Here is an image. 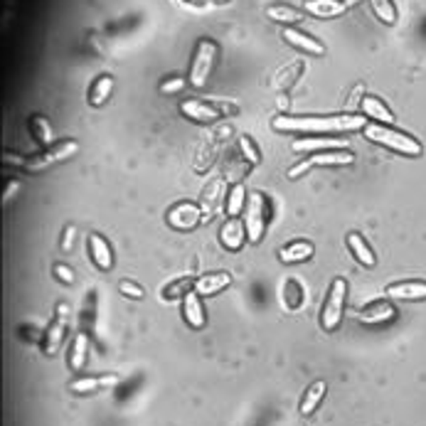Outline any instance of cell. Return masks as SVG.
<instances>
[{
  "mask_svg": "<svg viewBox=\"0 0 426 426\" xmlns=\"http://www.w3.org/2000/svg\"><path fill=\"white\" fill-rule=\"evenodd\" d=\"M274 131L284 133H350L363 131L367 116L340 114V116H276L272 121Z\"/></svg>",
  "mask_w": 426,
  "mask_h": 426,
  "instance_id": "6da1fadb",
  "label": "cell"
},
{
  "mask_svg": "<svg viewBox=\"0 0 426 426\" xmlns=\"http://www.w3.org/2000/svg\"><path fill=\"white\" fill-rule=\"evenodd\" d=\"M365 138L377 145H384V148L394 150V153L399 155H409V158H417V155L424 153V145L417 141L414 136H409V133L404 131H397V128L392 126H384V123H367V126L363 128Z\"/></svg>",
  "mask_w": 426,
  "mask_h": 426,
  "instance_id": "7a4b0ae2",
  "label": "cell"
},
{
  "mask_svg": "<svg viewBox=\"0 0 426 426\" xmlns=\"http://www.w3.org/2000/svg\"><path fill=\"white\" fill-rule=\"evenodd\" d=\"M217 54H219V47L214 39L209 37H202L197 42L193 52V62H190V74H188V82L190 87L195 89H202L209 79V72H212L214 62H217Z\"/></svg>",
  "mask_w": 426,
  "mask_h": 426,
  "instance_id": "3957f363",
  "label": "cell"
},
{
  "mask_svg": "<svg viewBox=\"0 0 426 426\" xmlns=\"http://www.w3.org/2000/svg\"><path fill=\"white\" fill-rule=\"evenodd\" d=\"M345 296H348V281L343 276L333 279L328 291V298L323 303V310H320V328L325 333H333L335 328L343 320V310H345Z\"/></svg>",
  "mask_w": 426,
  "mask_h": 426,
  "instance_id": "277c9868",
  "label": "cell"
},
{
  "mask_svg": "<svg viewBox=\"0 0 426 426\" xmlns=\"http://www.w3.org/2000/svg\"><path fill=\"white\" fill-rule=\"evenodd\" d=\"M234 111H237L234 104H209V102H202V99H185V102L180 104V114L195 123H212L217 121L219 116H224V114H234Z\"/></svg>",
  "mask_w": 426,
  "mask_h": 426,
  "instance_id": "5b68a950",
  "label": "cell"
},
{
  "mask_svg": "<svg viewBox=\"0 0 426 426\" xmlns=\"http://www.w3.org/2000/svg\"><path fill=\"white\" fill-rule=\"evenodd\" d=\"M77 150H79V141H74V138L52 143L47 150H44V153L28 158V163H25V170H28V173H42V170H47L49 165L62 163V160H67V158H72V155H77Z\"/></svg>",
  "mask_w": 426,
  "mask_h": 426,
  "instance_id": "8992f818",
  "label": "cell"
},
{
  "mask_svg": "<svg viewBox=\"0 0 426 426\" xmlns=\"http://www.w3.org/2000/svg\"><path fill=\"white\" fill-rule=\"evenodd\" d=\"M244 227H247L249 242H262L264 229H267V200L262 193H249V202L244 209Z\"/></svg>",
  "mask_w": 426,
  "mask_h": 426,
  "instance_id": "52a82bcc",
  "label": "cell"
},
{
  "mask_svg": "<svg viewBox=\"0 0 426 426\" xmlns=\"http://www.w3.org/2000/svg\"><path fill=\"white\" fill-rule=\"evenodd\" d=\"M69 313H72L69 303H57L52 323L47 325V330H44V335H42V348L47 355H54L59 348H62L64 338H67V330H69Z\"/></svg>",
  "mask_w": 426,
  "mask_h": 426,
  "instance_id": "ba28073f",
  "label": "cell"
},
{
  "mask_svg": "<svg viewBox=\"0 0 426 426\" xmlns=\"http://www.w3.org/2000/svg\"><path fill=\"white\" fill-rule=\"evenodd\" d=\"M200 219H202V209L195 202H178L165 214V222H168L175 232H190V229L197 227Z\"/></svg>",
  "mask_w": 426,
  "mask_h": 426,
  "instance_id": "9c48e42d",
  "label": "cell"
},
{
  "mask_svg": "<svg viewBox=\"0 0 426 426\" xmlns=\"http://www.w3.org/2000/svg\"><path fill=\"white\" fill-rule=\"evenodd\" d=\"M281 37L291 44V47L300 49V52H305V54H313V57H323L325 54V44L318 42L313 35L303 32V30H298V28H284Z\"/></svg>",
  "mask_w": 426,
  "mask_h": 426,
  "instance_id": "30bf717a",
  "label": "cell"
},
{
  "mask_svg": "<svg viewBox=\"0 0 426 426\" xmlns=\"http://www.w3.org/2000/svg\"><path fill=\"white\" fill-rule=\"evenodd\" d=\"M244 242H249L244 222H239V217H229L219 229V244L224 249H229V252H239L244 247Z\"/></svg>",
  "mask_w": 426,
  "mask_h": 426,
  "instance_id": "8fae6325",
  "label": "cell"
},
{
  "mask_svg": "<svg viewBox=\"0 0 426 426\" xmlns=\"http://www.w3.org/2000/svg\"><path fill=\"white\" fill-rule=\"evenodd\" d=\"M387 298L392 300H426V281L412 279V281H397L384 288Z\"/></svg>",
  "mask_w": 426,
  "mask_h": 426,
  "instance_id": "7c38bea8",
  "label": "cell"
},
{
  "mask_svg": "<svg viewBox=\"0 0 426 426\" xmlns=\"http://www.w3.org/2000/svg\"><path fill=\"white\" fill-rule=\"evenodd\" d=\"M183 318H185V323H188L193 330L205 328V323H207V315H205L202 298H200V293H197L195 288L190 291V293L183 296Z\"/></svg>",
  "mask_w": 426,
  "mask_h": 426,
  "instance_id": "4fadbf2b",
  "label": "cell"
},
{
  "mask_svg": "<svg viewBox=\"0 0 426 426\" xmlns=\"http://www.w3.org/2000/svg\"><path fill=\"white\" fill-rule=\"evenodd\" d=\"M89 257L99 272H111L114 269V252L111 244L102 234H89Z\"/></svg>",
  "mask_w": 426,
  "mask_h": 426,
  "instance_id": "5bb4252c",
  "label": "cell"
},
{
  "mask_svg": "<svg viewBox=\"0 0 426 426\" xmlns=\"http://www.w3.org/2000/svg\"><path fill=\"white\" fill-rule=\"evenodd\" d=\"M310 168H343V165L355 163V153L348 148L338 150H323V153H315L308 158Z\"/></svg>",
  "mask_w": 426,
  "mask_h": 426,
  "instance_id": "9a60e30c",
  "label": "cell"
},
{
  "mask_svg": "<svg viewBox=\"0 0 426 426\" xmlns=\"http://www.w3.org/2000/svg\"><path fill=\"white\" fill-rule=\"evenodd\" d=\"M232 286V274L229 272H214V274H202L195 279V291L200 296H217L224 288Z\"/></svg>",
  "mask_w": 426,
  "mask_h": 426,
  "instance_id": "2e32d148",
  "label": "cell"
},
{
  "mask_svg": "<svg viewBox=\"0 0 426 426\" xmlns=\"http://www.w3.org/2000/svg\"><path fill=\"white\" fill-rule=\"evenodd\" d=\"M348 145V138H320V136H308L293 141L296 153H323V150H338Z\"/></svg>",
  "mask_w": 426,
  "mask_h": 426,
  "instance_id": "e0dca14e",
  "label": "cell"
},
{
  "mask_svg": "<svg viewBox=\"0 0 426 426\" xmlns=\"http://www.w3.org/2000/svg\"><path fill=\"white\" fill-rule=\"evenodd\" d=\"M394 305L389 300H375V303L365 305L363 310L358 313V320L365 325H379V323H387V320L394 318Z\"/></svg>",
  "mask_w": 426,
  "mask_h": 426,
  "instance_id": "ac0fdd59",
  "label": "cell"
},
{
  "mask_svg": "<svg viewBox=\"0 0 426 426\" xmlns=\"http://www.w3.org/2000/svg\"><path fill=\"white\" fill-rule=\"evenodd\" d=\"M360 111H363V116L372 118L375 123H384V126L394 123V114L389 111V107L379 97H365L360 102Z\"/></svg>",
  "mask_w": 426,
  "mask_h": 426,
  "instance_id": "d6986e66",
  "label": "cell"
},
{
  "mask_svg": "<svg viewBox=\"0 0 426 426\" xmlns=\"http://www.w3.org/2000/svg\"><path fill=\"white\" fill-rule=\"evenodd\" d=\"M345 242H348L350 254H353L358 264H363V267H367V269H372L375 264H377V257H375L372 247L365 242V237L360 232H350L348 237H345Z\"/></svg>",
  "mask_w": 426,
  "mask_h": 426,
  "instance_id": "ffe728a7",
  "label": "cell"
},
{
  "mask_svg": "<svg viewBox=\"0 0 426 426\" xmlns=\"http://www.w3.org/2000/svg\"><path fill=\"white\" fill-rule=\"evenodd\" d=\"M118 384V377L116 375H97V377H79L74 382H69V392L74 394H92L97 389H107V387H114Z\"/></svg>",
  "mask_w": 426,
  "mask_h": 426,
  "instance_id": "44dd1931",
  "label": "cell"
},
{
  "mask_svg": "<svg viewBox=\"0 0 426 426\" xmlns=\"http://www.w3.org/2000/svg\"><path fill=\"white\" fill-rule=\"evenodd\" d=\"M303 10L313 18H340L348 5L345 0H303Z\"/></svg>",
  "mask_w": 426,
  "mask_h": 426,
  "instance_id": "7402d4cb",
  "label": "cell"
},
{
  "mask_svg": "<svg viewBox=\"0 0 426 426\" xmlns=\"http://www.w3.org/2000/svg\"><path fill=\"white\" fill-rule=\"evenodd\" d=\"M313 254H315L313 244L305 242V239H296V242L286 244L281 252H279V259H281V264H300L313 259Z\"/></svg>",
  "mask_w": 426,
  "mask_h": 426,
  "instance_id": "603a6c76",
  "label": "cell"
},
{
  "mask_svg": "<svg viewBox=\"0 0 426 426\" xmlns=\"http://www.w3.org/2000/svg\"><path fill=\"white\" fill-rule=\"evenodd\" d=\"M87 353H89V333H77L72 340V348H69V367L74 372H82L84 365H87Z\"/></svg>",
  "mask_w": 426,
  "mask_h": 426,
  "instance_id": "cb8c5ba5",
  "label": "cell"
},
{
  "mask_svg": "<svg viewBox=\"0 0 426 426\" xmlns=\"http://www.w3.org/2000/svg\"><path fill=\"white\" fill-rule=\"evenodd\" d=\"M111 92H114V77L111 74H99L94 79L92 89H89V104L97 109L104 107L109 102V97H111Z\"/></svg>",
  "mask_w": 426,
  "mask_h": 426,
  "instance_id": "d4e9b609",
  "label": "cell"
},
{
  "mask_svg": "<svg viewBox=\"0 0 426 426\" xmlns=\"http://www.w3.org/2000/svg\"><path fill=\"white\" fill-rule=\"evenodd\" d=\"M325 389H328V384H325L323 379L310 384L308 392H305L303 399H300V414H303V417H310V414L318 409V404L323 402V397H325Z\"/></svg>",
  "mask_w": 426,
  "mask_h": 426,
  "instance_id": "484cf974",
  "label": "cell"
},
{
  "mask_svg": "<svg viewBox=\"0 0 426 426\" xmlns=\"http://www.w3.org/2000/svg\"><path fill=\"white\" fill-rule=\"evenodd\" d=\"M267 18L286 25V28H293V25H298L303 20V13L291 8V5H272V8H267Z\"/></svg>",
  "mask_w": 426,
  "mask_h": 426,
  "instance_id": "4316f807",
  "label": "cell"
},
{
  "mask_svg": "<svg viewBox=\"0 0 426 426\" xmlns=\"http://www.w3.org/2000/svg\"><path fill=\"white\" fill-rule=\"evenodd\" d=\"M247 202H249V195H247V190H244V185L242 183H237V185H232L229 188V195H227V217H239V214L247 209Z\"/></svg>",
  "mask_w": 426,
  "mask_h": 426,
  "instance_id": "83f0119b",
  "label": "cell"
},
{
  "mask_svg": "<svg viewBox=\"0 0 426 426\" xmlns=\"http://www.w3.org/2000/svg\"><path fill=\"white\" fill-rule=\"evenodd\" d=\"M281 298H284V305L288 313H296V310L303 305V286H300L296 279H288L281 288Z\"/></svg>",
  "mask_w": 426,
  "mask_h": 426,
  "instance_id": "f1b7e54d",
  "label": "cell"
},
{
  "mask_svg": "<svg viewBox=\"0 0 426 426\" xmlns=\"http://www.w3.org/2000/svg\"><path fill=\"white\" fill-rule=\"evenodd\" d=\"M28 128H30V133H32V136H35V141H37V143L47 145L49 141H52V131H49V123H47V118H44V116H39V114H32V116H30Z\"/></svg>",
  "mask_w": 426,
  "mask_h": 426,
  "instance_id": "f546056e",
  "label": "cell"
},
{
  "mask_svg": "<svg viewBox=\"0 0 426 426\" xmlns=\"http://www.w3.org/2000/svg\"><path fill=\"white\" fill-rule=\"evenodd\" d=\"M370 5H372V13L379 18V23L384 25H394L397 23V5L392 3V0H370Z\"/></svg>",
  "mask_w": 426,
  "mask_h": 426,
  "instance_id": "4dcf8cb0",
  "label": "cell"
},
{
  "mask_svg": "<svg viewBox=\"0 0 426 426\" xmlns=\"http://www.w3.org/2000/svg\"><path fill=\"white\" fill-rule=\"evenodd\" d=\"M195 288V276H183V279H175L173 284H168L163 288V296L168 300H173V298H180V296H185V293H190V291Z\"/></svg>",
  "mask_w": 426,
  "mask_h": 426,
  "instance_id": "1f68e13d",
  "label": "cell"
},
{
  "mask_svg": "<svg viewBox=\"0 0 426 426\" xmlns=\"http://www.w3.org/2000/svg\"><path fill=\"white\" fill-rule=\"evenodd\" d=\"M94 323H97V291H89L87 303L82 308V330L84 333H92Z\"/></svg>",
  "mask_w": 426,
  "mask_h": 426,
  "instance_id": "d6a6232c",
  "label": "cell"
},
{
  "mask_svg": "<svg viewBox=\"0 0 426 426\" xmlns=\"http://www.w3.org/2000/svg\"><path fill=\"white\" fill-rule=\"evenodd\" d=\"M239 150H242V155H244L247 163H252V165L262 163V153H259L257 143H254L249 136H239Z\"/></svg>",
  "mask_w": 426,
  "mask_h": 426,
  "instance_id": "836d02e7",
  "label": "cell"
},
{
  "mask_svg": "<svg viewBox=\"0 0 426 426\" xmlns=\"http://www.w3.org/2000/svg\"><path fill=\"white\" fill-rule=\"evenodd\" d=\"M185 79L183 77H170V79H165L163 84H160V94H165V97H170V94H178V92H183L185 89Z\"/></svg>",
  "mask_w": 426,
  "mask_h": 426,
  "instance_id": "e575fe53",
  "label": "cell"
},
{
  "mask_svg": "<svg viewBox=\"0 0 426 426\" xmlns=\"http://www.w3.org/2000/svg\"><path fill=\"white\" fill-rule=\"evenodd\" d=\"M54 276H57V281H62V284H67V286H72L74 281H77V276H74V272H72V267H67V264H54Z\"/></svg>",
  "mask_w": 426,
  "mask_h": 426,
  "instance_id": "d590c367",
  "label": "cell"
},
{
  "mask_svg": "<svg viewBox=\"0 0 426 426\" xmlns=\"http://www.w3.org/2000/svg\"><path fill=\"white\" fill-rule=\"evenodd\" d=\"M118 291H121L123 296H128V298H133V300H138V298H143V296H145V291L136 281H121V284H118Z\"/></svg>",
  "mask_w": 426,
  "mask_h": 426,
  "instance_id": "8d00e7d4",
  "label": "cell"
},
{
  "mask_svg": "<svg viewBox=\"0 0 426 426\" xmlns=\"http://www.w3.org/2000/svg\"><path fill=\"white\" fill-rule=\"evenodd\" d=\"M3 163L5 165H15V168H23L25 170V163H28V158H20L18 153H5L3 155Z\"/></svg>",
  "mask_w": 426,
  "mask_h": 426,
  "instance_id": "74e56055",
  "label": "cell"
},
{
  "mask_svg": "<svg viewBox=\"0 0 426 426\" xmlns=\"http://www.w3.org/2000/svg\"><path fill=\"white\" fill-rule=\"evenodd\" d=\"M308 170H310V163H308V158H305L303 163L293 165V168L288 170V178H291V180H296V178H300V175H303V173H308Z\"/></svg>",
  "mask_w": 426,
  "mask_h": 426,
  "instance_id": "f35d334b",
  "label": "cell"
},
{
  "mask_svg": "<svg viewBox=\"0 0 426 426\" xmlns=\"http://www.w3.org/2000/svg\"><path fill=\"white\" fill-rule=\"evenodd\" d=\"M18 190H20V180H10L8 188H5V193H3V202H10V200H13V195L18 193Z\"/></svg>",
  "mask_w": 426,
  "mask_h": 426,
  "instance_id": "ab89813d",
  "label": "cell"
},
{
  "mask_svg": "<svg viewBox=\"0 0 426 426\" xmlns=\"http://www.w3.org/2000/svg\"><path fill=\"white\" fill-rule=\"evenodd\" d=\"M72 242H74V227L69 224V227L64 229V237H62V249H64V252H69V249H72Z\"/></svg>",
  "mask_w": 426,
  "mask_h": 426,
  "instance_id": "60d3db41",
  "label": "cell"
},
{
  "mask_svg": "<svg viewBox=\"0 0 426 426\" xmlns=\"http://www.w3.org/2000/svg\"><path fill=\"white\" fill-rule=\"evenodd\" d=\"M183 3L193 5V8H202V5H205V0H183Z\"/></svg>",
  "mask_w": 426,
  "mask_h": 426,
  "instance_id": "b9f144b4",
  "label": "cell"
},
{
  "mask_svg": "<svg viewBox=\"0 0 426 426\" xmlns=\"http://www.w3.org/2000/svg\"><path fill=\"white\" fill-rule=\"evenodd\" d=\"M276 104H279V109H286V107H288V99H286L284 94H281V97L276 99Z\"/></svg>",
  "mask_w": 426,
  "mask_h": 426,
  "instance_id": "7bdbcfd3",
  "label": "cell"
},
{
  "mask_svg": "<svg viewBox=\"0 0 426 426\" xmlns=\"http://www.w3.org/2000/svg\"><path fill=\"white\" fill-rule=\"evenodd\" d=\"M358 3H360V0H345V5H348V10L353 8V5H358Z\"/></svg>",
  "mask_w": 426,
  "mask_h": 426,
  "instance_id": "ee69618b",
  "label": "cell"
}]
</instances>
